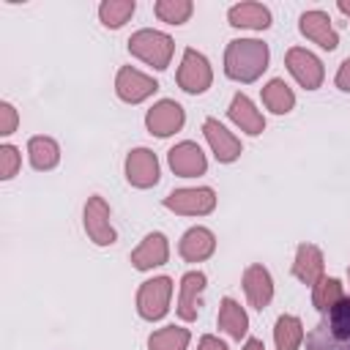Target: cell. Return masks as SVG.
Instances as JSON below:
<instances>
[{
  "instance_id": "5bb4252c",
  "label": "cell",
  "mask_w": 350,
  "mask_h": 350,
  "mask_svg": "<svg viewBox=\"0 0 350 350\" xmlns=\"http://www.w3.org/2000/svg\"><path fill=\"white\" fill-rule=\"evenodd\" d=\"M167 164L178 178H197V175H205V170H208V159H205L202 148L191 139L175 142L167 150Z\"/></svg>"
},
{
  "instance_id": "8fae6325",
  "label": "cell",
  "mask_w": 350,
  "mask_h": 350,
  "mask_svg": "<svg viewBox=\"0 0 350 350\" xmlns=\"http://www.w3.org/2000/svg\"><path fill=\"white\" fill-rule=\"evenodd\" d=\"M186 123V112L175 98H159L148 112H145V129L153 137H172L183 129Z\"/></svg>"
},
{
  "instance_id": "ffe728a7",
  "label": "cell",
  "mask_w": 350,
  "mask_h": 350,
  "mask_svg": "<svg viewBox=\"0 0 350 350\" xmlns=\"http://www.w3.org/2000/svg\"><path fill=\"white\" fill-rule=\"evenodd\" d=\"M170 260V241L164 232H148L131 252V265L137 271H153Z\"/></svg>"
},
{
  "instance_id": "7c38bea8",
  "label": "cell",
  "mask_w": 350,
  "mask_h": 350,
  "mask_svg": "<svg viewBox=\"0 0 350 350\" xmlns=\"http://www.w3.org/2000/svg\"><path fill=\"white\" fill-rule=\"evenodd\" d=\"M202 137H205V142H208V148H211V153L216 156L219 164H232L243 153L241 139L224 123H219L216 118H205L202 120Z\"/></svg>"
},
{
  "instance_id": "30bf717a",
  "label": "cell",
  "mask_w": 350,
  "mask_h": 350,
  "mask_svg": "<svg viewBox=\"0 0 350 350\" xmlns=\"http://www.w3.org/2000/svg\"><path fill=\"white\" fill-rule=\"evenodd\" d=\"M123 172H126L129 186H134V189H153L161 178L159 159L150 148H131L123 161Z\"/></svg>"
},
{
  "instance_id": "5b68a950",
  "label": "cell",
  "mask_w": 350,
  "mask_h": 350,
  "mask_svg": "<svg viewBox=\"0 0 350 350\" xmlns=\"http://www.w3.org/2000/svg\"><path fill=\"white\" fill-rule=\"evenodd\" d=\"M170 301H172V279L170 276L145 279L137 290V314L148 323H156L170 312Z\"/></svg>"
},
{
  "instance_id": "83f0119b",
  "label": "cell",
  "mask_w": 350,
  "mask_h": 350,
  "mask_svg": "<svg viewBox=\"0 0 350 350\" xmlns=\"http://www.w3.org/2000/svg\"><path fill=\"white\" fill-rule=\"evenodd\" d=\"M134 11H137L134 0H104L98 5V19H101L104 27L118 30V27H123L134 16Z\"/></svg>"
},
{
  "instance_id": "4fadbf2b",
  "label": "cell",
  "mask_w": 350,
  "mask_h": 350,
  "mask_svg": "<svg viewBox=\"0 0 350 350\" xmlns=\"http://www.w3.org/2000/svg\"><path fill=\"white\" fill-rule=\"evenodd\" d=\"M298 30L301 36H306L312 44H317L325 52H334L339 46V33L331 25V16L323 8H309L298 16Z\"/></svg>"
},
{
  "instance_id": "9c48e42d",
  "label": "cell",
  "mask_w": 350,
  "mask_h": 350,
  "mask_svg": "<svg viewBox=\"0 0 350 350\" xmlns=\"http://www.w3.org/2000/svg\"><path fill=\"white\" fill-rule=\"evenodd\" d=\"M156 90H159V82L150 74H145L134 66H120L118 74H115V93L126 104H142Z\"/></svg>"
},
{
  "instance_id": "484cf974",
  "label": "cell",
  "mask_w": 350,
  "mask_h": 350,
  "mask_svg": "<svg viewBox=\"0 0 350 350\" xmlns=\"http://www.w3.org/2000/svg\"><path fill=\"white\" fill-rule=\"evenodd\" d=\"M191 331L183 325H164L148 336V350H189Z\"/></svg>"
},
{
  "instance_id": "4316f807",
  "label": "cell",
  "mask_w": 350,
  "mask_h": 350,
  "mask_svg": "<svg viewBox=\"0 0 350 350\" xmlns=\"http://www.w3.org/2000/svg\"><path fill=\"white\" fill-rule=\"evenodd\" d=\"M345 284L336 279V276H323L314 287H312V304L320 314H325L331 306H336L342 298H345Z\"/></svg>"
},
{
  "instance_id": "e0dca14e",
  "label": "cell",
  "mask_w": 350,
  "mask_h": 350,
  "mask_svg": "<svg viewBox=\"0 0 350 350\" xmlns=\"http://www.w3.org/2000/svg\"><path fill=\"white\" fill-rule=\"evenodd\" d=\"M293 276H295L301 284L314 287V284L325 276V257H323V249L314 246V243H298L295 257H293Z\"/></svg>"
},
{
  "instance_id": "f1b7e54d",
  "label": "cell",
  "mask_w": 350,
  "mask_h": 350,
  "mask_svg": "<svg viewBox=\"0 0 350 350\" xmlns=\"http://www.w3.org/2000/svg\"><path fill=\"white\" fill-rule=\"evenodd\" d=\"M153 14L167 25H186L194 14V3L191 0H156Z\"/></svg>"
},
{
  "instance_id": "2e32d148",
  "label": "cell",
  "mask_w": 350,
  "mask_h": 350,
  "mask_svg": "<svg viewBox=\"0 0 350 350\" xmlns=\"http://www.w3.org/2000/svg\"><path fill=\"white\" fill-rule=\"evenodd\" d=\"M205 284H208V276L202 271H186L180 276L175 312H178V317L183 323H194L197 320V314H200V298L205 293Z\"/></svg>"
},
{
  "instance_id": "3957f363",
  "label": "cell",
  "mask_w": 350,
  "mask_h": 350,
  "mask_svg": "<svg viewBox=\"0 0 350 350\" xmlns=\"http://www.w3.org/2000/svg\"><path fill=\"white\" fill-rule=\"evenodd\" d=\"M129 55L142 60L145 66L156 68V71H164L170 63H172V55H175V41L170 33L164 30H156V27H139L137 33L129 36Z\"/></svg>"
},
{
  "instance_id": "6da1fadb",
  "label": "cell",
  "mask_w": 350,
  "mask_h": 350,
  "mask_svg": "<svg viewBox=\"0 0 350 350\" xmlns=\"http://www.w3.org/2000/svg\"><path fill=\"white\" fill-rule=\"evenodd\" d=\"M271 63V49L260 38H232L224 49V74L232 82H257Z\"/></svg>"
},
{
  "instance_id": "d6a6232c",
  "label": "cell",
  "mask_w": 350,
  "mask_h": 350,
  "mask_svg": "<svg viewBox=\"0 0 350 350\" xmlns=\"http://www.w3.org/2000/svg\"><path fill=\"white\" fill-rule=\"evenodd\" d=\"M197 350H230V347H227V342H221L219 336H213V334H205V336H200V342H197Z\"/></svg>"
},
{
  "instance_id": "7a4b0ae2",
  "label": "cell",
  "mask_w": 350,
  "mask_h": 350,
  "mask_svg": "<svg viewBox=\"0 0 350 350\" xmlns=\"http://www.w3.org/2000/svg\"><path fill=\"white\" fill-rule=\"evenodd\" d=\"M306 350H350V295L331 306L306 334Z\"/></svg>"
},
{
  "instance_id": "8992f818",
  "label": "cell",
  "mask_w": 350,
  "mask_h": 350,
  "mask_svg": "<svg viewBox=\"0 0 350 350\" xmlns=\"http://www.w3.org/2000/svg\"><path fill=\"white\" fill-rule=\"evenodd\" d=\"M82 227H85V235L96 243V246H112L118 241V232L112 227V211H109V202L101 197V194H93L88 197L85 208H82Z\"/></svg>"
},
{
  "instance_id": "d6986e66",
  "label": "cell",
  "mask_w": 350,
  "mask_h": 350,
  "mask_svg": "<svg viewBox=\"0 0 350 350\" xmlns=\"http://www.w3.org/2000/svg\"><path fill=\"white\" fill-rule=\"evenodd\" d=\"M227 118L232 120L235 129H241L249 137H260L265 131V118L257 109V104L246 96V93H235L230 107H227Z\"/></svg>"
},
{
  "instance_id": "603a6c76",
  "label": "cell",
  "mask_w": 350,
  "mask_h": 350,
  "mask_svg": "<svg viewBox=\"0 0 350 350\" xmlns=\"http://www.w3.org/2000/svg\"><path fill=\"white\" fill-rule=\"evenodd\" d=\"M27 159H30V167L38 170V172H49L60 164V145L52 139V137H44V134H36L27 139Z\"/></svg>"
},
{
  "instance_id": "e575fe53",
  "label": "cell",
  "mask_w": 350,
  "mask_h": 350,
  "mask_svg": "<svg viewBox=\"0 0 350 350\" xmlns=\"http://www.w3.org/2000/svg\"><path fill=\"white\" fill-rule=\"evenodd\" d=\"M336 8H339V11H342L347 19H350V0H339V3H336Z\"/></svg>"
},
{
  "instance_id": "9a60e30c",
  "label": "cell",
  "mask_w": 350,
  "mask_h": 350,
  "mask_svg": "<svg viewBox=\"0 0 350 350\" xmlns=\"http://www.w3.org/2000/svg\"><path fill=\"white\" fill-rule=\"evenodd\" d=\"M241 284H243V293H246V301H249L252 309L262 312L265 306H271V301H273V276L265 265H260V262L246 265V271L241 276Z\"/></svg>"
},
{
  "instance_id": "44dd1931",
  "label": "cell",
  "mask_w": 350,
  "mask_h": 350,
  "mask_svg": "<svg viewBox=\"0 0 350 350\" xmlns=\"http://www.w3.org/2000/svg\"><path fill=\"white\" fill-rule=\"evenodd\" d=\"M227 22L232 27H241V30H268L273 16H271L268 5L246 0V3H235L227 8Z\"/></svg>"
},
{
  "instance_id": "f546056e",
  "label": "cell",
  "mask_w": 350,
  "mask_h": 350,
  "mask_svg": "<svg viewBox=\"0 0 350 350\" xmlns=\"http://www.w3.org/2000/svg\"><path fill=\"white\" fill-rule=\"evenodd\" d=\"M22 170V153L16 145L3 142L0 145V180H11Z\"/></svg>"
},
{
  "instance_id": "cb8c5ba5",
  "label": "cell",
  "mask_w": 350,
  "mask_h": 350,
  "mask_svg": "<svg viewBox=\"0 0 350 350\" xmlns=\"http://www.w3.org/2000/svg\"><path fill=\"white\" fill-rule=\"evenodd\" d=\"M260 96H262L265 109L273 112V115H287V112H293V107H295V93H293V88H290L282 77L268 79V82L262 85Z\"/></svg>"
},
{
  "instance_id": "d590c367",
  "label": "cell",
  "mask_w": 350,
  "mask_h": 350,
  "mask_svg": "<svg viewBox=\"0 0 350 350\" xmlns=\"http://www.w3.org/2000/svg\"><path fill=\"white\" fill-rule=\"evenodd\" d=\"M347 279H350V265H347Z\"/></svg>"
},
{
  "instance_id": "4dcf8cb0",
  "label": "cell",
  "mask_w": 350,
  "mask_h": 350,
  "mask_svg": "<svg viewBox=\"0 0 350 350\" xmlns=\"http://www.w3.org/2000/svg\"><path fill=\"white\" fill-rule=\"evenodd\" d=\"M19 126V112L11 101H0V137H11Z\"/></svg>"
},
{
  "instance_id": "1f68e13d",
  "label": "cell",
  "mask_w": 350,
  "mask_h": 350,
  "mask_svg": "<svg viewBox=\"0 0 350 350\" xmlns=\"http://www.w3.org/2000/svg\"><path fill=\"white\" fill-rule=\"evenodd\" d=\"M334 85L342 90V93H350V55L339 63L336 68V77H334Z\"/></svg>"
},
{
  "instance_id": "7402d4cb",
  "label": "cell",
  "mask_w": 350,
  "mask_h": 350,
  "mask_svg": "<svg viewBox=\"0 0 350 350\" xmlns=\"http://www.w3.org/2000/svg\"><path fill=\"white\" fill-rule=\"evenodd\" d=\"M216 325H219V331H224L230 339L241 342V339L249 334V314H246V309H243L235 298L224 295V298H221V304H219Z\"/></svg>"
},
{
  "instance_id": "d4e9b609",
  "label": "cell",
  "mask_w": 350,
  "mask_h": 350,
  "mask_svg": "<svg viewBox=\"0 0 350 350\" xmlns=\"http://www.w3.org/2000/svg\"><path fill=\"white\" fill-rule=\"evenodd\" d=\"M304 323L298 314H279L273 325V345L276 350H298L304 345Z\"/></svg>"
},
{
  "instance_id": "ba28073f",
  "label": "cell",
  "mask_w": 350,
  "mask_h": 350,
  "mask_svg": "<svg viewBox=\"0 0 350 350\" xmlns=\"http://www.w3.org/2000/svg\"><path fill=\"white\" fill-rule=\"evenodd\" d=\"M284 66L290 71V77L304 88V90H317L325 79V68L323 60L309 52L306 46H290L284 55Z\"/></svg>"
},
{
  "instance_id": "836d02e7",
  "label": "cell",
  "mask_w": 350,
  "mask_h": 350,
  "mask_svg": "<svg viewBox=\"0 0 350 350\" xmlns=\"http://www.w3.org/2000/svg\"><path fill=\"white\" fill-rule=\"evenodd\" d=\"M241 350H265V345H262V339H257V336H249L246 342H243V347Z\"/></svg>"
},
{
  "instance_id": "ac0fdd59",
  "label": "cell",
  "mask_w": 350,
  "mask_h": 350,
  "mask_svg": "<svg viewBox=\"0 0 350 350\" xmlns=\"http://www.w3.org/2000/svg\"><path fill=\"white\" fill-rule=\"evenodd\" d=\"M213 252H216V235L202 224L189 227L178 241V254L186 262H205L208 257H213Z\"/></svg>"
},
{
  "instance_id": "277c9868",
  "label": "cell",
  "mask_w": 350,
  "mask_h": 350,
  "mask_svg": "<svg viewBox=\"0 0 350 350\" xmlns=\"http://www.w3.org/2000/svg\"><path fill=\"white\" fill-rule=\"evenodd\" d=\"M178 88L189 96H200L205 93L211 85H213V68H211V60L197 52L194 46H186L183 55H180V66H178Z\"/></svg>"
},
{
  "instance_id": "52a82bcc",
  "label": "cell",
  "mask_w": 350,
  "mask_h": 350,
  "mask_svg": "<svg viewBox=\"0 0 350 350\" xmlns=\"http://www.w3.org/2000/svg\"><path fill=\"white\" fill-rule=\"evenodd\" d=\"M164 208L178 216H208L216 208V191L211 186H186L172 189L164 197Z\"/></svg>"
}]
</instances>
